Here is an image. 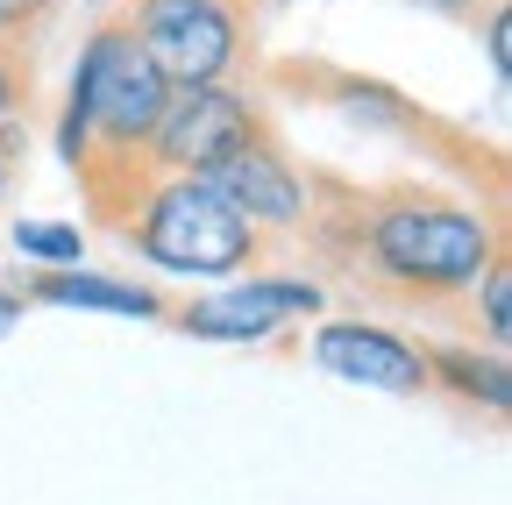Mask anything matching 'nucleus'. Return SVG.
<instances>
[{"label":"nucleus","instance_id":"14","mask_svg":"<svg viewBox=\"0 0 512 505\" xmlns=\"http://www.w3.org/2000/svg\"><path fill=\"white\" fill-rule=\"evenodd\" d=\"M36 114V50L0 43V121H29Z\"/></svg>","mask_w":512,"mask_h":505},{"label":"nucleus","instance_id":"13","mask_svg":"<svg viewBox=\"0 0 512 505\" xmlns=\"http://www.w3.org/2000/svg\"><path fill=\"white\" fill-rule=\"evenodd\" d=\"M470 321H477V335H484V349H498L505 356V342H512V257H498L477 285H470Z\"/></svg>","mask_w":512,"mask_h":505},{"label":"nucleus","instance_id":"2","mask_svg":"<svg viewBox=\"0 0 512 505\" xmlns=\"http://www.w3.org/2000/svg\"><path fill=\"white\" fill-rule=\"evenodd\" d=\"M164 72L143 57V43L121 29V15L93 22L72 79H64V114H57V157L86 193V221L114 235L136 207V193L157 178L150 171V136L164 121Z\"/></svg>","mask_w":512,"mask_h":505},{"label":"nucleus","instance_id":"15","mask_svg":"<svg viewBox=\"0 0 512 505\" xmlns=\"http://www.w3.org/2000/svg\"><path fill=\"white\" fill-rule=\"evenodd\" d=\"M64 8V0H0V43H15V50H36L43 22Z\"/></svg>","mask_w":512,"mask_h":505},{"label":"nucleus","instance_id":"5","mask_svg":"<svg viewBox=\"0 0 512 505\" xmlns=\"http://www.w3.org/2000/svg\"><path fill=\"white\" fill-rule=\"evenodd\" d=\"M264 79H285L292 93H306V100H320L328 114H342L349 129H363V136H406V143H427L441 164H456V171H470L477 178V164L491 171V178H505V157L491 150H463L470 136H456L441 114H427L406 86H392V79H370V72H335V65H264Z\"/></svg>","mask_w":512,"mask_h":505},{"label":"nucleus","instance_id":"16","mask_svg":"<svg viewBox=\"0 0 512 505\" xmlns=\"http://www.w3.org/2000/svg\"><path fill=\"white\" fill-rule=\"evenodd\" d=\"M477 36H484V65H491V86L505 93V86H512V22H505V0H491V8L477 15Z\"/></svg>","mask_w":512,"mask_h":505},{"label":"nucleus","instance_id":"4","mask_svg":"<svg viewBox=\"0 0 512 505\" xmlns=\"http://www.w3.org/2000/svg\"><path fill=\"white\" fill-rule=\"evenodd\" d=\"M121 29L143 43L164 86L264 79V36L249 0H121Z\"/></svg>","mask_w":512,"mask_h":505},{"label":"nucleus","instance_id":"9","mask_svg":"<svg viewBox=\"0 0 512 505\" xmlns=\"http://www.w3.org/2000/svg\"><path fill=\"white\" fill-rule=\"evenodd\" d=\"M214 185H221L228 207L264 235V242H299L306 221H313V164H299L278 129L256 136L249 150H235L214 171Z\"/></svg>","mask_w":512,"mask_h":505},{"label":"nucleus","instance_id":"1","mask_svg":"<svg viewBox=\"0 0 512 505\" xmlns=\"http://www.w3.org/2000/svg\"><path fill=\"white\" fill-rule=\"evenodd\" d=\"M306 278L342 285L377 313H456L505 257V207H470L441 185H356L313 171V221L299 235Z\"/></svg>","mask_w":512,"mask_h":505},{"label":"nucleus","instance_id":"20","mask_svg":"<svg viewBox=\"0 0 512 505\" xmlns=\"http://www.w3.org/2000/svg\"><path fill=\"white\" fill-rule=\"evenodd\" d=\"M249 8H271V0H249Z\"/></svg>","mask_w":512,"mask_h":505},{"label":"nucleus","instance_id":"18","mask_svg":"<svg viewBox=\"0 0 512 505\" xmlns=\"http://www.w3.org/2000/svg\"><path fill=\"white\" fill-rule=\"evenodd\" d=\"M22 313H29V299H22L15 285H0V342H8V335L22 328Z\"/></svg>","mask_w":512,"mask_h":505},{"label":"nucleus","instance_id":"3","mask_svg":"<svg viewBox=\"0 0 512 505\" xmlns=\"http://www.w3.org/2000/svg\"><path fill=\"white\" fill-rule=\"evenodd\" d=\"M114 242L157 278H185V285H228L242 271H256L264 257V235H256L214 178H192V171H157L128 221L114 228Z\"/></svg>","mask_w":512,"mask_h":505},{"label":"nucleus","instance_id":"7","mask_svg":"<svg viewBox=\"0 0 512 505\" xmlns=\"http://www.w3.org/2000/svg\"><path fill=\"white\" fill-rule=\"evenodd\" d=\"M313 313H328V285L306 278V271H242L200 299L171 306L164 321L192 342H228V349H264L278 342L292 321H313Z\"/></svg>","mask_w":512,"mask_h":505},{"label":"nucleus","instance_id":"19","mask_svg":"<svg viewBox=\"0 0 512 505\" xmlns=\"http://www.w3.org/2000/svg\"><path fill=\"white\" fill-rule=\"evenodd\" d=\"M8 193H15V164L0 157V207H8Z\"/></svg>","mask_w":512,"mask_h":505},{"label":"nucleus","instance_id":"17","mask_svg":"<svg viewBox=\"0 0 512 505\" xmlns=\"http://www.w3.org/2000/svg\"><path fill=\"white\" fill-rule=\"evenodd\" d=\"M413 8H427V15H448V22H477L491 0H413Z\"/></svg>","mask_w":512,"mask_h":505},{"label":"nucleus","instance_id":"11","mask_svg":"<svg viewBox=\"0 0 512 505\" xmlns=\"http://www.w3.org/2000/svg\"><path fill=\"white\" fill-rule=\"evenodd\" d=\"M420 349H427V392L456 399L484 420L512 413V363L498 349H477V342H420Z\"/></svg>","mask_w":512,"mask_h":505},{"label":"nucleus","instance_id":"6","mask_svg":"<svg viewBox=\"0 0 512 505\" xmlns=\"http://www.w3.org/2000/svg\"><path fill=\"white\" fill-rule=\"evenodd\" d=\"M271 93L264 79H221V86H171L164 121L150 136V171H192L214 178L235 150L271 136Z\"/></svg>","mask_w":512,"mask_h":505},{"label":"nucleus","instance_id":"12","mask_svg":"<svg viewBox=\"0 0 512 505\" xmlns=\"http://www.w3.org/2000/svg\"><path fill=\"white\" fill-rule=\"evenodd\" d=\"M15 257H29V271H64L86 257V235H79V221L29 214V221H15Z\"/></svg>","mask_w":512,"mask_h":505},{"label":"nucleus","instance_id":"8","mask_svg":"<svg viewBox=\"0 0 512 505\" xmlns=\"http://www.w3.org/2000/svg\"><path fill=\"white\" fill-rule=\"evenodd\" d=\"M313 370L342 377V385L384 392V399H427V349L392 328V321H363V313H328L306 328Z\"/></svg>","mask_w":512,"mask_h":505},{"label":"nucleus","instance_id":"10","mask_svg":"<svg viewBox=\"0 0 512 505\" xmlns=\"http://www.w3.org/2000/svg\"><path fill=\"white\" fill-rule=\"evenodd\" d=\"M15 292L29 306H64V313H114V321H164L171 299L143 278L93 271V264H64V271H22Z\"/></svg>","mask_w":512,"mask_h":505}]
</instances>
